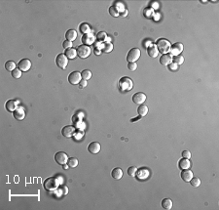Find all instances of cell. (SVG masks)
<instances>
[{"label":"cell","instance_id":"cell-38","mask_svg":"<svg viewBox=\"0 0 219 210\" xmlns=\"http://www.w3.org/2000/svg\"><path fill=\"white\" fill-rule=\"evenodd\" d=\"M12 76L14 78H16V79H18V78H20L21 76V71L20 69H14V71H12Z\"/></svg>","mask_w":219,"mask_h":210},{"label":"cell","instance_id":"cell-26","mask_svg":"<svg viewBox=\"0 0 219 210\" xmlns=\"http://www.w3.org/2000/svg\"><path fill=\"white\" fill-rule=\"evenodd\" d=\"M79 30H80V32L83 33V34H88V33L92 32L90 25L86 23H83V24L80 25V27H79Z\"/></svg>","mask_w":219,"mask_h":210},{"label":"cell","instance_id":"cell-11","mask_svg":"<svg viewBox=\"0 0 219 210\" xmlns=\"http://www.w3.org/2000/svg\"><path fill=\"white\" fill-rule=\"evenodd\" d=\"M182 51H183V45H182V43L177 42V43L172 44V45L170 46V54H171V56H177V55H180V53H181Z\"/></svg>","mask_w":219,"mask_h":210},{"label":"cell","instance_id":"cell-41","mask_svg":"<svg viewBox=\"0 0 219 210\" xmlns=\"http://www.w3.org/2000/svg\"><path fill=\"white\" fill-rule=\"evenodd\" d=\"M128 69H129V71H135L136 69H137V65H136V63H129L128 64Z\"/></svg>","mask_w":219,"mask_h":210},{"label":"cell","instance_id":"cell-44","mask_svg":"<svg viewBox=\"0 0 219 210\" xmlns=\"http://www.w3.org/2000/svg\"><path fill=\"white\" fill-rule=\"evenodd\" d=\"M79 131H80V132H77V133L75 132V134H74V136H75V139H76V140L81 139V138H82V136L84 135V132H83V131H81V130H79Z\"/></svg>","mask_w":219,"mask_h":210},{"label":"cell","instance_id":"cell-5","mask_svg":"<svg viewBox=\"0 0 219 210\" xmlns=\"http://www.w3.org/2000/svg\"><path fill=\"white\" fill-rule=\"evenodd\" d=\"M56 64H57V66H58L59 69H65L66 66H67V65H68L67 57H66L63 53L59 54V55L57 56V58H56Z\"/></svg>","mask_w":219,"mask_h":210},{"label":"cell","instance_id":"cell-42","mask_svg":"<svg viewBox=\"0 0 219 210\" xmlns=\"http://www.w3.org/2000/svg\"><path fill=\"white\" fill-rule=\"evenodd\" d=\"M167 66H169V69H170V71H176L177 69H178V66H177L176 64H174V63H170Z\"/></svg>","mask_w":219,"mask_h":210},{"label":"cell","instance_id":"cell-27","mask_svg":"<svg viewBox=\"0 0 219 210\" xmlns=\"http://www.w3.org/2000/svg\"><path fill=\"white\" fill-rule=\"evenodd\" d=\"M148 110H148L147 106H145V105H140V106L138 107V109H137V113H138V115L140 117H143L148 113Z\"/></svg>","mask_w":219,"mask_h":210},{"label":"cell","instance_id":"cell-35","mask_svg":"<svg viewBox=\"0 0 219 210\" xmlns=\"http://www.w3.org/2000/svg\"><path fill=\"white\" fill-rule=\"evenodd\" d=\"M97 40L99 41V42H104V40L107 38V34L105 32H103V31H100V32L97 33Z\"/></svg>","mask_w":219,"mask_h":210},{"label":"cell","instance_id":"cell-47","mask_svg":"<svg viewBox=\"0 0 219 210\" xmlns=\"http://www.w3.org/2000/svg\"><path fill=\"white\" fill-rule=\"evenodd\" d=\"M57 179H58L59 185H62L63 184V181H64V179H63V177L61 176V175H59V176H57Z\"/></svg>","mask_w":219,"mask_h":210},{"label":"cell","instance_id":"cell-30","mask_svg":"<svg viewBox=\"0 0 219 210\" xmlns=\"http://www.w3.org/2000/svg\"><path fill=\"white\" fill-rule=\"evenodd\" d=\"M16 66H17V65H16V63L13 62V61H8L5 64V69H7L8 71H13L14 69H17Z\"/></svg>","mask_w":219,"mask_h":210},{"label":"cell","instance_id":"cell-16","mask_svg":"<svg viewBox=\"0 0 219 210\" xmlns=\"http://www.w3.org/2000/svg\"><path fill=\"white\" fill-rule=\"evenodd\" d=\"M88 151L89 152L93 154H97L100 151V144L97 142H92L90 145L88 146Z\"/></svg>","mask_w":219,"mask_h":210},{"label":"cell","instance_id":"cell-43","mask_svg":"<svg viewBox=\"0 0 219 210\" xmlns=\"http://www.w3.org/2000/svg\"><path fill=\"white\" fill-rule=\"evenodd\" d=\"M182 157L187 158V159H190V158H191V152H190L189 151H183L182 152Z\"/></svg>","mask_w":219,"mask_h":210},{"label":"cell","instance_id":"cell-23","mask_svg":"<svg viewBox=\"0 0 219 210\" xmlns=\"http://www.w3.org/2000/svg\"><path fill=\"white\" fill-rule=\"evenodd\" d=\"M111 176H112L115 180L121 179L122 176H123V170L119 167L114 168V169L112 170V172H111Z\"/></svg>","mask_w":219,"mask_h":210},{"label":"cell","instance_id":"cell-24","mask_svg":"<svg viewBox=\"0 0 219 210\" xmlns=\"http://www.w3.org/2000/svg\"><path fill=\"white\" fill-rule=\"evenodd\" d=\"M64 55L67 57V59H75L77 57V50L74 48L66 49L64 52Z\"/></svg>","mask_w":219,"mask_h":210},{"label":"cell","instance_id":"cell-7","mask_svg":"<svg viewBox=\"0 0 219 210\" xmlns=\"http://www.w3.org/2000/svg\"><path fill=\"white\" fill-rule=\"evenodd\" d=\"M81 80H82L81 72H79V71H73L68 75V82L70 84H73V85L79 84Z\"/></svg>","mask_w":219,"mask_h":210},{"label":"cell","instance_id":"cell-1","mask_svg":"<svg viewBox=\"0 0 219 210\" xmlns=\"http://www.w3.org/2000/svg\"><path fill=\"white\" fill-rule=\"evenodd\" d=\"M118 87L121 92H129L134 88V81L130 77L124 76V77H122L119 80Z\"/></svg>","mask_w":219,"mask_h":210},{"label":"cell","instance_id":"cell-14","mask_svg":"<svg viewBox=\"0 0 219 210\" xmlns=\"http://www.w3.org/2000/svg\"><path fill=\"white\" fill-rule=\"evenodd\" d=\"M149 176H150V171H149L148 169H145V168H142V169L137 170V172H136V174H135V177L137 178L139 181L146 180Z\"/></svg>","mask_w":219,"mask_h":210},{"label":"cell","instance_id":"cell-49","mask_svg":"<svg viewBox=\"0 0 219 210\" xmlns=\"http://www.w3.org/2000/svg\"><path fill=\"white\" fill-rule=\"evenodd\" d=\"M128 14H129V12H128V10H126L125 12H123V13H122V14H121V15H120V16H121V17H122V18H125V17H127V16H128Z\"/></svg>","mask_w":219,"mask_h":210},{"label":"cell","instance_id":"cell-28","mask_svg":"<svg viewBox=\"0 0 219 210\" xmlns=\"http://www.w3.org/2000/svg\"><path fill=\"white\" fill-rule=\"evenodd\" d=\"M113 50V44L111 42H103L102 47H101V51L105 53H110Z\"/></svg>","mask_w":219,"mask_h":210},{"label":"cell","instance_id":"cell-32","mask_svg":"<svg viewBox=\"0 0 219 210\" xmlns=\"http://www.w3.org/2000/svg\"><path fill=\"white\" fill-rule=\"evenodd\" d=\"M172 63L176 64L177 66H180V65H182V64L184 63V58H183L181 55L174 56L173 58H172Z\"/></svg>","mask_w":219,"mask_h":210},{"label":"cell","instance_id":"cell-36","mask_svg":"<svg viewBox=\"0 0 219 210\" xmlns=\"http://www.w3.org/2000/svg\"><path fill=\"white\" fill-rule=\"evenodd\" d=\"M108 11H109V14L112 16V17H118V16H120L119 12L117 11V9L115 7H114V5L111 6Z\"/></svg>","mask_w":219,"mask_h":210},{"label":"cell","instance_id":"cell-25","mask_svg":"<svg viewBox=\"0 0 219 210\" xmlns=\"http://www.w3.org/2000/svg\"><path fill=\"white\" fill-rule=\"evenodd\" d=\"M172 200L170 199V198H164L163 200H162V207H163L164 209L166 210H170L172 208Z\"/></svg>","mask_w":219,"mask_h":210},{"label":"cell","instance_id":"cell-46","mask_svg":"<svg viewBox=\"0 0 219 210\" xmlns=\"http://www.w3.org/2000/svg\"><path fill=\"white\" fill-rule=\"evenodd\" d=\"M87 84H88L87 80H84V79H82V80L80 81V83H79V87H80V88H84V87L87 86Z\"/></svg>","mask_w":219,"mask_h":210},{"label":"cell","instance_id":"cell-45","mask_svg":"<svg viewBox=\"0 0 219 210\" xmlns=\"http://www.w3.org/2000/svg\"><path fill=\"white\" fill-rule=\"evenodd\" d=\"M61 189H62V196H66L68 193V188L66 186H62Z\"/></svg>","mask_w":219,"mask_h":210},{"label":"cell","instance_id":"cell-12","mask_svg":"<svg viewBox=\"0 0 219 210\" xmlns=\"http://www.w3.org/2000/svg\"><path fill=\"white\" fill-rule=\"evenodd\" d=\"M146 95L142 92H137L132 96V102L136 105H142L146 101Z\"/></svg>","mask_w":219,"mask_h":210},{"label":"cell","instance_id":"cell-17","mask_svg":"<svg viewBox=\"0 0 219 210\" xmlns=\"http://www.w3.org/2000/svg\"><path fill=\"white\" fill-rule=\"evenodd\" d=\"M13 115H14L15 119L17 120H23L25 117V110L23 107H19L17 110H16L14 113H13Z\"/></svg>","mask_w":219,"mask_h":210},{"label":"cell","instance_id":"cell-40","mask_svg":"<svg viewBox=\"0 0 219 210\" xmlns=\"http://www.w3.org/2000/svg\"><path fill=\"white\" fill-rule=\"evenodd\" d=\"M62 47H63V48H64L65 50H66V49H69V48H72V42H71V41H68V40L63 41Z\"/></svg>","mask_w":219,"mask_h":210},{"label":"cell","instance_id":"cell-39","mask_svg":"<svg viewBox=\"0 0 219 210\" xmlns=\"http://www.w3.org/2000/svg\"><path fill=\"white\" fill-rule=\"evenodd\" d=\"M153 14H154V12H153V9H152V8H146L145 10H144L145 17H147V18L152 17V16H153Z\"/></svg>","mask_w":219,"mask_h":210},{"label":"cell","instance_id":"cell-18","mask_svg":"<svg viewBox=\"0 0 219 210\" xmlns=\"http://www.w3.org/2000/svg\"><path fill=\"white\" fill-rule=\"evenodd\" d=\"M18 108H19L18 102L15 100H9L6 102V104H5V109L8 111H11V113H14Z\"/></svg>","mask_w":219,"mask_h":210},{"label":"cell","instance_id":"cell-52","mask_svg":"<svg viewBox=\"0 0 219 210\" xmlns=\"http://www.w3.org/2000/svg\"><path fill=\"white\" fill-rule=\"evenodd\" d=\"M211 2H212V3H217V1H216V0H212Z\"/></svg>","mask_w":219,"mask_h":210},{"label":"cell","instance_id":"cell-3","mask_svg":"<svg viewBox=\"0 0 219 210\" xmlns=\"http://www.w3.org/2000/svg\"><path fill=\"white\" fill-rule=\"evenodd\" d=\"M140 55H141V52L138 48H132L129 51L128 54H127L126 60L129 63H135L139 58H140Z\"/></svg>","mask_w":219,"mask_h":210},{"label":"cell","instance_id":"cell-29","mask_svg":"<svg viewBox=\"0 0 219 210\" xmlns=\"http://www.w3.org/2000/svg\"><path fill=\"white\" fill-rule=\"evenodd\" d=\"M114 7L117 9V11L119 12V14L121 15L123 12H125L127 9L125 7V4H124L123 2H116L115 4H114Z\"/></svg>","mask_w":219,"mask_h":210},{"label":"cell","instance_id":"cell-50","mask_svg":"<svg viewBox=\"0 0 219 210\" xmlns=\"http://www.w3.org/2000/svg\"><path fill=\"white\" fill-rule=\"evenodd\" d=\"M151 4H152V6H153V7H154L155 9H157V8L159 7V5H158L159 3H158V2H152Z\"/></svg>","mask_w":219,"mask_h":210},{"label":"cell","instance_id":"cell-37","mask_svg":"<svg viewBox=\"0 0 219 210\" xmlns=\"http://www.w3.org/2000/svg\"><path fill=\"white\" fill-rule=\"evenodd\" d=\"M137 172V168L135 166H131L128 168V174L132 177H135V174Z\"/></svg>","mask_w":219,"mask_h":210},{"label":"cell","instance_id":"cell-21","mask_svg":"<svg viewBox=\"0 0 219 210\" xmlns=\"http://www.w3.org/2000/svg\"><path fill=\"white\" fill-rule=\"evenodd\" d=\"M65 38L68 41H74L77 38V31L75 30H68L65 33Z\"/></svg>","mask_w":219,"mask_h":210},{"label":"cell","instance_id":"cell-13","mask_svg":"<svg viewBox=\"0 0 219 210\" xmlns=\"http://www.w3.org/2000/svg\"><path fill=\"white\" fill-rule=\"evenodd\" d=\"M82 43L84 44V45H92V44L94 43V41H96V37L93 33H88V34H84L83 36H82Z\"/></svg>","mask_w":219,"mask_h":210},{"label":"cell","instance_id":"cell-2","mask_svg":"<svg viewBox=\"0 0 219 210\" xmlns=\"http://www.w3.org/2000/svg\"><path fill=\"white\" fill-rule=\"evenodd\" d=\"M156 46H157L159 52L164 55V54H167L170 52L171 44L169 40L165 39V38H161V39H159L157 41Z\"/></svg>","mask_w":219,"mask_h":210},{"label":"cell","instance_id":"cell-10","mask_svg":"<svg viewBox=\"0 0 219 210\" xmlns=\"http://www.w3.org/2000/svg\"><path fill=\"white\" fill-rule=\"evenodd\" d=\"M31 68V62L28 59H21L18 63V69H20L21 71H27Z\"/></svg>","mask_w":219,"mask_h":210},{"label":"cell","instance_id":"cell-6","mask_svg":"<svg viewBox=\"0 0 219 210\" xmlns=\"http://www.w3.org/2000/svg\"><path fill=\"white\" fill-rule=\"evenodd\" d=\"M76 50H77V56L79 57V58H81V59L88 58V57L90 56V54H91L90 47L87 46V45H84V44H83V45L78 46V48Z\"/></svg>","mask_w":219,"mask_h":210},{"label":"cell","instance_id":"cell-20","mask_svg":"<svg viewBox=\"0 0 219 210\" xmlns=\"http://www.w3.org/2000/svg\"><path fill=\"white\" fill-rule=\"evenodd\" d=\"M178 167L180 169H190V167H191V162H190L189 159H187V158H181L179 161H178Z\"/></svg>","mask_w":219,"mask_h":210},{"label":"cell","instance_id":"cell-48","mask_svg":"<svg viewBox=\"0 0 219 210\" xmlns=\"http://www.w3.org/2000/svg\"><path fill=\"white\" fill-rule=\"evenodd\" d=\"M94 54H96V55H99L100 54V49L98 48V46H97L96 49H94Z\"/></svg>","mask_w":219,"mask_h":210},{"label":"cell","instance_id":"cell-15","mask_svg":"<svg viewBox=\"0 0 219 210\" xmlns=\"http://www.w3.org/2000/svg\"><path fill=\"white\" fill-rule=\"evenodd\" d=\"M170 63H172V56H171V54H164V55L161 56L160 58V64L162 66H169Z\"/></svg>","mask_w":219,"mask_h":210},{"label":"cell","instance_id":"cell-8","mask_svg":"<svg viewBox=\"0 0 219 210\" xmlns=\"http://www.w3.org/2000/svg\"><path fill=\"white\" fill-rule=\"evenodd\" d=\"M55 160H56L57 163L63 165V164L67 163L68 157H67V154H66L65 152H57V154H55Z\"/></svg>","mask_w":219,"mask_h":210},{"label":"cell","instance_id":"cell-4","mask_svg":"<svg viewBox=\"0 0 219 210\" xmlns=\"http://www.w3.org/2000/svg\"><path fill=\"white\" fill-rule=\"evenodd\" d=\"M59 183L58 179H57V177L48 178V179L44 182V188L48 191H56L59 188Z\"/></svg>","mask_w":219,"mask_h":210},{"label":"cell","instance_id":"cell-33","mask_svg":"<svg viewBox=\"0 0 219 210\" xmlns=\"http://www.w3.org/2000/svg\"><path fill=\"white\" fill-rule=\"evenodd\" d=\"M81 76H82V79L88 81L89 79L92 77V72L89 71V69H84V71L81 72Z\"/></svg>","mask_w":219,"mask_h":210},{"label":"cell","instance_id":"cell-9","mask_svg":"<svg viewBox=\"0 0 219 210\" xmlns=\"http://www.w3.org/2000/svg\"><path fill=\"white\" fill-rule=\"evenodd\" d=\"M75 132H76L75 127L71 125L64 126L62 129V134L63 135V137H65V138H71L72 136H74Z\"/></svg>","mask_w":219,"mask_h":210},{"label":"cell","instance_id":"cell-34","mask_svg":"<svg viewBox=\"0 0 219 210\" xmlns=\"http://www.w3.org/2000/svg\"><path fill=\"white\" fill-rule=\"evenodd\" d=\"M190 184H191L192 187L198 188L200 185H201V180H200L198 177H193L192 179L190 180Z\"/></svg>","mask_w":219,"mask_h":210},{"label":"cell","instance_id":"cell-51","mask_svg":"<svg viewBox=\"0 0 219 210\" xmlns=\"http://www.w3.org/2000/svg\"><path fill=\"white\" fill-rule=\"evenodd\" d=\"M62 168H63V169H65V170H67V169H68V168H69V166H68V164H67V163H65V164H63V165H62Z\"/></svg>","mask_w":219,"mask_h":210},{"label":"cell","instance_id":"cell-31","mask_svg":"<svg viewBox=\"0 0 219 210\" xmlns=\"http://www.w3.org/2000/svg\"><path fill=\"white\" fill-rule=\"evenodd\" d=\"M78 163H79L78 159H77V158H75V157H70V158H68V160H67V164H68L69 168L77 167Z\"/></svg>","mask_w":219,"mask_h":210},{"label":"cell","instance_id":"cell-19","mask_svg":"<svg viewBox=\"0 0 219 210\" xmlns=\"http://www.w3.org/2000/svg\"><path fill=\"white\" fill-rule=\"evenodd\" d=\"M180 176H181V179L184 182L188 183L193 178V172H192V170H190V169H184L181 172V174H180Z\"/></svg>","mask_w":219,"mask_h":210},{"label":"cell","instance_id":"cell-22","mask_svg":"<svg viewBox=\"0 0 219 210\" xmlns=\"http://www.w3.org/2000/svg\"><path fill=\"white\" fill-rule=\"evenodd\" d=\"M147 54L149 55V57H151V58H156L159 54V51L156 45H151L147 47Z\"/></svg>","mask_w":219,"mask_h":210}]
</instances>
